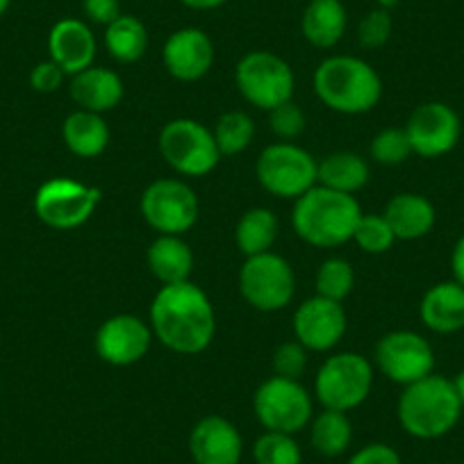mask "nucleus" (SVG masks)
I'll use <instances>...</instances> for the list:
<instances>
[{
	"mask_svg": "<svg viewBox=\"0 0 464 464\" xmlns=\"http://www.w3.org/2000/svg\"><path fill=\"white\" fill-rule=\"evenodd\" d=\"M450 271H453V280L464 287V235L455 242L453 253H450Z\"/></svg>",
	"mask_w": 464,
	"mask_h": 464,
	"instance_id": "obj_41",
	"label": "nucleus"
},
{
	"mask_svg": "<svg viewBox=\"0 0 464 464\" xmlns=\"http://www.w3.org/2000/svg\"><path fill=\"white\" fill-rule=\"evenodd\" d=\"M141 217L160 235H182L198 221V198L187 182L160 178L141 194Z\"/></svg>",
	"mask_w": 464,
	"mask_h": 464,
	"instance_id": "obj_12",
	"label": "nucleus"
},
{
	"mask_svg": "<svg viewBox=\"0 0 464 464\" xmlns=\"http://www.w3.org/2000/svg\"><path fill=\"white\" fill-rule=\"evenodd\" d=\"M373 387V367L360 353L330 355L314 378V396L325 410L348 412L369 399Z\"/></svg>",
	"mask_w": 464,
	"mask_h": 464,
	"instance_id": "obj_5",
	"label": "nucleus"
},
{
	"mask_svg": "<svg viewBox=\"0 0 464 464\" xmlns=\"http://www.w3.org/2000/svg\"><path fill=\"white\" fill-rule=\"evenodd\" d=\"M314 287L316 296L342 303L355 287V271L351 262L342 260V257H328L325 262H321V266L316 269Z\"/></svg>",
	"mask_w": 464,
	"mask_h": 464,
	"instance_id": "obj_31",
	"label": "nucleus"
},
{
	"mask_svg": "<svg viewBox=\"0 0 464 464\" xmlns=\"http://www.w3.org/2000/svg\"><path fill=\"white\" fill-rule=\"evenodd\" d=\"M162 60L171 78L180 82H196L212 69L214 44L198 28L176 30L164 44Z\"/></svg>",
	"mask_w": 464,
	"mask_h": 464,
	"instance_id": "obj_18",
	"label": "nucleus"
},
{
	"mask_svg": "<svg viewBox=\"0 0 464 464\" xmlns=\"http://www.w3.org/2000/svg\"><path fill=\"white\" fill-rule=\"evenodd\" d=\"M62 140L66 149L84 160L98 158L110 144V128L102 114L87 110H75L62 123Z\"/></svg>",
	"mask_w": 464,
	"mask_h": 464,
	"instance_id": "obj_25",
	"label": "nucleus"
},
{
	"mask_svg": "<svg viewBox=\"0 0 464 464\" xmlns=\"http://www.w3.org/2000/svg\"><path fill=\"white\" fill-rule=\"evenodd\" d=\"M319 162L301 146L278 141L266 146L256 162V176L262 189L276 198H301L316 185Z\"/></svg>",
	"mask_w": 464,
	"mask_h": 464,
	"instance_id": "obj_6",
	"label": "nucleus"
},
{
	"mask_svg": "<svg viewBox=\"0 0 464 464\" xmlns=\"http://www.w3.org/2000/svg\"><path fill=\"white\" fill-rule=\"evenodd\" d=\"M212 132L221 158L223 155H239L251 146L253 135H256V123L246 111H226V114L218 116Z\"/></svg>",
	"mask_w": 464,
	"mask_h": 464,
	"instance_id": "obj_30",
	"label": "nucleus"
},
{
	"mask_svg": "<svg viewBox=\"0 0 464 464\" xmlns=\"http://www.w3.org/2000/svg\"><path fill=\"white\" fill-rule=\"evenodd\" d=\"M369 153H372L373 162L382 164V167H399L412 155V144H410L405 128H385L372 140Z\"/></svg>",
	"mask_w": 464,
	"mask_h": 464,
	"instance_id": "obj_33",
	"label": "nucleus"
},
{
	"mask_svg": "<svg viewBox=\"0 0 464 464\" xmlns=\"http://www.w3.org/2000/svg\"><path fill=\"white\" fill-rule=\"evenodd\" d=\"M312 449L324 458H339L346 453L353 441V426L346 412L339 410H321L310 428Z\"/></svg>",
	"mask_w": 464,
	"mask_h": 464,
	"instance_id": "obj_29",
	"label": "nucleus"
},
{
	"mask_svg": "<svg viewBox=\"0 0 464 464\" xmlns=\"http://www.w3.org/2000/svg\"><path fill=\"white\" fill-rule=\"evenodd\" d=\"M180 3L185 7H189V10L205 12V10H217V7L226 5L227 0H180Z\"/></svg>",
	"mask_w": 464,
	"mask_h": 464,
	"instance_id": "obj_42",
	"label": "nucleus"
},
{
	"mask_svg": "<svg viewBox=\"0 0 464 464\" xmlns=\"http://www.w3.org/2000/svg\"><path fill=\"white\" fill-rule=\"evenodd\" d=\"M348 464H403V459H401L399 450L392 449L390 444L373 441V444L362 446L358 453H353Z\"/></svg>",
	"mask_w": 464,
	"mask_h": 464,
	"instance_id": "obj_39",
	"label": "nucleus"
},
{
	"mask_svg": "<svg viewBox=\"0 0 464 464\" xmlns=\"http://www.w3.org/2000/svg\"><path fill=\"white\" fill-rule=\"evenodd\" d=\"M239 292L244 301L260 312H280L292 303L296 276L283 256L262 253L246 257L239 271Z\"/></svg>",
	"mask_w": 464,
	"mask_h": 464,
	"instance_id": "obj_9",
	"label": "nucleus"
},
{
	"mask_svg": "<svg viewBox=\"0 0 464 464\" xmlns=\"http://www.w3.org/2000/svg\"><path fill=\"white\" fill-rule=\"evenodd\" d=\"M10 5H12V0H0V16L5 14L7 10H10Z\"/></svg>",
	"mask_w": 464,
	"mask_h": 464,
	"instance_id": "obj_44",
	"label": "nucleus"
},
{
	"mask_svg": "<svg viewBox=\"0 0 464 464\" xmlns=\"http://www.w3.org/2000/svg\"><path fill=\"white\" fill-rule=\"evenodd\" d=\"M316 98L339 114H367L381 102L382 80L369 62L353 55H333L321 62L312 78Z\"/></svg>",
	"mask_w": 464,
	"mask_h": 464,
	"instance_id": "obj_3",
	"label": "nucleus"
},
{
	"mask_svg": "<svg viewBox=\"0 0 464 464\" xmlns=\"http://www.w3.org/2000/svg\"><path fill=\"white\" fill-rule=\"evenodd\" d=\"M146 262L155 278L164 285L187 283L194 271V253L180 235H160L146 253Z\"/></svg>",
	"mask_w": 464,
	"mask_h": 464,
	"instance_id": "obj_23",
	"label": "nucleus"
},
{
	"mask_svg": "<svg viewBox=\"0 0 464 464\" xmlns=\"http://www.w3.org/2000/svg\"><path fill=\"white\" fill-rule=\"evenodd\" d=\"M462 410L453 381L440 373H430L403 387L396 412L408 435L417 440H440L458 426Z\"/></svg>",
	"mask_w": 464,
	"mask_h": 464,
	"instance_id": "obj_4",
	"label": "nucleus"
},
{
	"mask_svg": "<svg viewBox=\"0 0 464 464\" xmlns=\"http://www.w3.org/2000/svg\"><path fill=\"white\" fill-rule=\"evenodd\" d=\"M82 12L92 24L107 28L121 16V5H119V0H82Z\"/></svg>",
	"mask_w": 464,
	"mask_h": 464,
	"instance_id": "obj_40",
	"label": "nucleus"
},
{
	"mask_svg": "<svg viewBox=\"0 0 464 464\" xmlns=\"http://www.w3.org/2000/svg\"><path fill=\"white\" fill-rule=\"evenodd\" d=\"M369 176H372V171H369L367 160L360 158L358 153H351V150H339V153L328 155L325 160H321L319 169H316V182L321 187L351 196L364 189Z\"/></svg>",
	"mask_w": 464,
	"mask_h": 464,
	"instance_id": "obj_26",
	"label": "nucleus"
},
{
	"mask_svg": "<svg viewBox=\"0 0 464 464\" xmlns=\"http://www.w3.org/2000/svg\"><path fill=\"white\" fill-rule=\"evenodd\" d=\"M278 218L266 208H251L242 214L235 227V244L246 257L269 253L278 239Z\"/></svg>",
	"mask_w": 464,
	"mask_h": 464,
	"instance_id": "obj_27",
	"label": "nucleus"
},
{
	"mask_svg": "<svg viewBox=\"0 0 464 464\" xmlns=\"http://www.w3.org/2000/svg\"><path fill=\"white\" fill-rule=\"evenodd\" d=\"M150 324L135 314H114L96 330V353L111 367H132L149 353L153 343Z\"/></svg>",
	"mask_w": 464,
	"mask_h": 464,
	"instance_id": "obj_15",
	"label": "nucleus"
},
{
	"mask_svg": "<svg viewBox=\"0 0 464 464\" xmlns=\"http://www.w3.org/2000/svg\"><path fill=\"white\" fill-rule=\"evenodd\" d=\"M307 367V348L301 342H283L274 353V372L276 376L298 381L305 373Z\"/></svg>",
	"mask_w": 464,
	"mask_h": 464,
	"instance_id": "obj_36",
	"label": "nucleus"
},
{
	"mask_svg": "<svg viewBox=\"0 0 464 464\" xmlns=\"http://www.w3.org/2000/svg\"><path fill=\"white\" fill-rule=\"evenodd\" d=\"M376 364L387 381L408 387L430 376L435 369V351L430 342L419 333L394 330L378 342Z\"/></svg>",
	"mask_w": 464,
	"mask_h": 464,
	"instance_id": "obj_13",
	"label": "nucleus"
},
{
	"mask_svg": "<svg viewBox=\"0 0 464 464\" xmlns=\"http://www.w3.org/2000/svg\"><path fill=\"white\" fill-rule=\"evenodd\" d=\"M405 132L412 144V153L421 158H441L458 146L462 121L458 111L446 102H423L410 114Z\"/></svg>",
	"mask_w": 464,
	"mask_h": 464,
	"instance_id": "obj_14",
	"label": "nucleus"
},
{
	"mask_svg": "<svg viewBox=\"0 0 464 464\" xmlns=\"http://www.w3.org/2000/svg\"><path fill=\"white\" fill-rule=\"evenodd\" d=\"M105 48L119 64H135L146 55L149 30L137 16L121 14L105 28Z\"/></svg>",
	"mask_w": 464,
	"mask_h": 464,
	"instance_id": "obj_28",
	"label": "nucleus"
},
{
	"mask_svg": "<svg viewBox=\"0 0 464 464\" xmlns=\"http://www.w3.org/2000/svg\"><path fill=\"white\" fill-rule=\"evenodd\" d=\"M66 73L53 60L39 62L30 73V87L39 93H55L64 84Z\"/></svg>",
	"mask_w": 464,
	"mask_h": 464,
	"instance_id": "obj_38",
	"label": "nucleus"
},
{
	"mask_svg": "<svg viewBox=\"0 0 464 464\" xmlns=\"http://www.w3.org/2000/svg\"><path fill=\"white\" fill-rule=\"evenodd\" d=\"M235 82L244 101L257 110L271 111L274 107L292 101L294 71L280 55L269 51H253L239 60L235 69Z\"/></svg>",
	"mask_w": 464,
	"mask_h": 464,
	"instance_id": "obj_8",
	"label": "nucleus"
},
{
	"mask_svg": "<svg viewBox=\"0 0 464 464\" xmlns=\"http://www.w3.org/2000/svg\"><path fill=\"white\" fill-rule=\"evenodd\" d=\"M353 242L369 256H381L394 246L396 237L382 214H362L358 227H355Z\"/></svg>",
	"mask_w": 464,
	"mask_h": 464,
	"instance_id": "obj_34",
	"label": "nucleus"
},
{
	"mask_svg": "<svg viewBox=\"0 0 464 464\" xmlns=\"http://www.w3.org/2000/svg\"><path fill=\"white\" fill-rule=\"evenodd\" d=\"M346 24L342 0H310L303 12L301 33L314 48H333L342 42Z\"/></svg>",
	"mask_w": 464,
	"mask_h": 464,
	"instance_id": "obj_24",
	"label": "nucleus"
},
{
	"mask_svg": "<svg viewBox=\"0 0 464 464\" xmlns=\"http://www.w3.org/2000/svg\"><path fill=\"white\" fill-rule=\"evenodd\" d=\"M343 333H346V312L342 303L312 296L294 312V337L307 351L325 353L342 342Z\"/></svg>",
	"mask_w": 464,
	"mask_h": 464,
	"instance_id": "obj_16",
	"label": "nucleus"
},
{
	"mask_svg": "<svg viewBox=\"0 0 464 464\" xmlns=\"http://www.w3.org/2000/svg\"><path fill=\"white\" fill-rule=\"evenodd\" d=\"M101 189L73 178H53L34 194V212L55 230H73L87 223L101 205Z\"/></svg>",
	"mask_w": 464,
	"mask_h": 464,
	"instance_id": "obj_11",
	"label": "nucleus"
},
{
	"mask_svg": "<svg viewBox=\"0 0 464 464\" xmlns=\"http://www.w3.org/2000/svg\"><path fill=\"white\" fill-rule=\"evenodd\" d=\"M253 459L256 464H301L303 453L294 435L266 430L253 446Z\"/></svg>",
	"mask_w": 464,
	"mask_h": 464,
	"instance_id": "obj_32",
	"label": "nucleus"
},
{
	"mask_svg": "<svg viewBox=\"0 0 464 464\" xmlns=\"http://www.w3.org/2000/svg\"><path fill=\"white\" fill-rule=\"evenodd\" d=\"M48 53L66 75H75L93 66L96 37L84 21L62 19L53 25L48 34Z\"/></svg>",
	"mask_w": 464,
	"mask_h": 464,
	"instance_id": "obj_19",
	"label": "nucleus"
},
{
	"mask_svg": "<svg viewBox=\"0 0 464 464\" xmlns=\"http://www.w3.org/2000/svg\"><path fill=\"white\" fill-rule=\"evenodd\" d=\"M382 217L387 218L396 239L414 242V239L426 237L428 232L432 230L437 214L435 205L426 196L405 191V194H396L387 203Z\"/></svg>",
	"mask_w": 464,
	"mask_h": 464,
	"instance_id": "obj_22",
	"label": "nucleus"
},
{
	"mask_svg": "<svg viewBox=\"0 0 464 464\" xmlns=\"http://www.w3.org/2000/svg\"><path fill=\"white\" fill-rule=\"evenodd\" d=\"M160 153L180 176L200 178L214 171L221 160L214 132L194 119H173L160 132Z\"/></svg>",
	"mask_w": 464,
	"mask_h": 464,
	"instance_id": "obj_7",
	"label": "nucleus"
},
{
	"mask_svg": "<svg viewBox=\"0 0 464 464\" xmlns=\"http://www.w3.org/2000/svg\"><path fill=\"white\" fill-rule=\"evenodd\" d=\"M69 89L78 110L96 111V114L114 110L123 98V80L119 78V73L102 66H89L71 75Z\"/></svg>",
	"mask_w": 464,
	"mask_h": 464,
	"instance_id": "obj_21",
	"label": "nucleus"
},
{
	"mask_svg": "<svg viewBox=\"0 0 464 464\" xmlns=\"http://www.w3.org/2000/svg\"><path fill=\"white\" fill-rule=\"evenodd\" d=\"M149 324L160 343L180 355L203 353L217 333L214 305L191 280L164 285L155 294Z\"/></svg>",
	"mask_w": 464,
	"mask_h": 464,
	"instance_id": "obj_1",
	"label": "nucleus"
},
{
	"mask_svg": "<svg viewBox=\"0 0 464 464\" xmlns=\"http://www.w3.org/2000/svg\"><path fill=\"white\" fill-rule=\"evenodd\" d=\"M189 453L194 464H239L244 440L237 426L226 417L208 414L191 428Z\"/></svg>",
	"mask_w": 464,
	"mask_h": 464,
	"instance_id": "obj_17",
	"label": "nucleus"
},
{
	"mask_svg": "<svg viewBox=\"0 0 464 464\" xmlns=\"http://www.w3.org/2000/svg\"><path fill=\"white\" fill-rule=\"evenodd\" d=\"M269 123L274 135L283 141H294L305 132V114L294 101L274 107L269 111Z\"/></svg>",
	"mask_w": 464,
	"mask_h": 464,
	"instance_id": "obj_35",
	"label": "nucleus"
},
{
	"mask_svg": "<svg viewBox=\"0 0 464 464\" xmlns=\"http://www.w3.org/2000/svg\"><path fill=\"white\" fill-rule=\"evenodd\" d=\"M253 410L265 430L296 435L312 421V396L298 381L274 376L257 387Z\"/></svg>",
	"mask_w": 464,
	"mask_h": 464,
	"instance_id": "obj_10",
	"label": "nucleus"
},
{
	"mask_svg": "<svg viewBox=\"0 0 464 464\" xmlns=\"http://www.w3.org/2000/svg\"><path fill=\"white\" fill-rule=\"evenodd\" d=\"M419 316L432 333L453 334L464 330V287L455 280L437 283L423 294Z\"/></svg>",
	"mask_w": 464,
	"mask_h": 464,
	"instance_id": "obj_20",
	"label": "nucleus"
},
{
	"mask_svg": "<svg viewBox=\"0 0 464 464\" xmlns=\"http://www.w3.org/2000/svg\"><path fill=\"white\" fill-rule=\"evenodd\" d=\"M362 208L355 196L314 185L296 198L292 212L294 232L316 248H337L355 235Z\"/></svg>",
	"mask_w": 464,
	"mask_h": 464,
	"instance_id": "obj_2",
	"label": "nucleus"
},
{
	"mask_svg": "<svg viewBox=\"0 0 464 464\" xmlns=\"http://www.w3.org/2000/svg\"><path fill=\"white\" fill-rule=\"evenodd\" d=\"M392 16L387 10H372L358 25V39L364 48H382L392 37Z\"/></svg>",
	"mask_w": 464,
	"mask_h": 464,
	"instance_id": "obj_37",
	"label": "nucleus"
},
{
	"mask_svg": "<svg viewBox=\"0 0 464 464\" xmlns=\"http://www.w3.org/2000/svg\"><path fill=\"white\" fill-rule=\"evenodd\" d=\"M453 387H455V392H458L459 403H462V408H464V369L453 378Z\"/></svg>",
	"mask_w": 464,
	"mask_h": 464,
	"instance_id": "obj_43",
	"label": "nucleus"
}]
</instances>
